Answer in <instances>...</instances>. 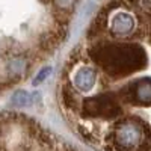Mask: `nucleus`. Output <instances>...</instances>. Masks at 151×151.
Returning <instances> with one entry per match:
<instances>
[{
    "label": "nucleus",
    "mask_w": 151,
    "mask_h": 151,
    "mask_svg": "<svg viewBox=\"0 0 151 151\" xmlns=\"http://www.w3.org/2000/svg\"><path fill=\"white\" fill-rule=\"evenodd\" d=\"M88 56L112 80H121L148 65L145 48L132 41H97L88 48Z\"/></svg>",
    "instance_id": "obj_1"
},
{
    "label": "nucleus",
    "mask_w": 151,
    "mask_h": 151,
    "mask_svg": "<svg viewBox=\"0 0 151 151\" xmlns=\"http://www.w3.org/2000/svg\"><path fill=\"white\" fill-rule=\"evenodd\" d=\"M124 106L151 107V77H139L116 91Z\"/></svg>",
    "instance_id": "obj_2"
},
{
    "label": "nucleus",
    "mask_w": 151,
    "mask_h": 151,
    "mask_svg": "<svg viewBox=\"0 0 151 151\" xmlns=\"http://www.w3.org/2000/svg\"><path fill=\"white\" fill-rule=\"evenodd\" d=\"M50 71H52V68H45L44 71H41V74H40V76H38V77H36V79H35V82H33V83H35V85H38V83H40L41 80H44V79L47 77V76L50 74Z\"/></svg>",
    "instance_id": "obj_3"
}]
</instances>
